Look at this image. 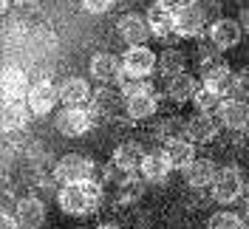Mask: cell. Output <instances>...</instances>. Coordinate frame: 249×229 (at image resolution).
Listing matches in <instances>:
<instances>
[{
	"label": "cell",
	"instance_id": "obj_1",
	"mask_svg": "<svg viewBox=\"0 0 249 229\" xmlns=\"http://www.w3.org/2000/svg\"><path fill=\"white\" fill-rule=\"evenodd\" d=\"M60 210L65 215H91L96 212L99 201H102V187L96 181H82V184H65L57 193Z\"/></svg>",
	"mask_w": 249,
	"mask_h": 229
},
{
	"label": "cell",
	"instance_id": "obj_2",
	"mask_svg": "<svg viewBox=\"0 0 249 229\" xmlns=\"http://www.w3.org/2000/svg\"><path fill=\"white\" fill-rule=\"evenodd\" d=\"M93 176V159L88 156H79V153H65L60 161L54 164V178L57 184H82L91 181Z\"/></svg>",
	"mask_w": 249,
	"mask_h": 229
},
{
	"label": "cell",
	"instance_id": "obj_3",
	"mask_svg": "<svg viewBox=\"0 0 249 229\" xmlns=\"http://www.w3.org/2000/svg\"><path fill=\"white\" fill-rule=\"evenodd\" d=\"M93 110H85V107H62L60 113L54 116V127L60 130L62 136H68V139H79V136H85L88 130L93 127Z\"/></svg>",
	"mask_w": 249,
	"mask_h": 229
},
{
	"label": "cell",
	"instance_id": "obj_4",
	"mask_svg": "<svg viewBox=\"0 0 249 229\" xmlns=\"http://www.w3.org/2000/svg\"><path fill=\"white\" fill-rule=\"evenodd\" d=\"M244 190H247V184H244V176H241L238 167H221L215 173V181H213V195H215V201L232 204V201H238L244 195Z\"/></svg>",
	"mask_w": 249,
	"mask_h": 229
},
{
	"label": "cell",
	"instance_id": "obj_5",
	"mask_svg": "<svg viewBox=\"0 0 249 229\" xmlns=\"http://www.w3.org/2000/svg\"><path fill=\"white\" fill-rule=\"evenodd\" d=\"M218 127H221V119H215L213 113L196 110L184 122V139H190L193 144H207L218 136Z\"/></svg>",
	"mask_w": 249,
	"mask_h": 229
},
{
	"label": "cell",
	"instance_id": "obj_6",
	"mask_svg": "<svg viewBox=\"0 0 249 229\" xmlns=\"http://www.w3.org/2000/svg\"><path fill=\"white\" fill-rule=\"evenodd\" d=\"M201 85L213 88L215 93H235V76L230 71V65L224 60H213V62H204L201 65Z\"/></svg>",
	"mask_w": 249,
	"mask_h": 229
},
{
	"label": "cell",
	"instance_id": "obj_7",
	"mask_svg": "<svg viewBox=\"0 0 249 229\" xmlns=\"http://www.w3.org/2000/svg\"><path fill=\"white\" fill-rule=\"evenodd\" d=\"M26 102H29L34 116H46V113H51V110L57 107V102H60V88L51 85L48 79H40V82H34L29 88Z\"/></svg>",
	"mask_w": 249,
	"mask_h": 229
},
{
	"label": "cell",
	"instance_id": "obj_8",
	"mask_svg": "<svg viewBox=\"0 0 249 229\" xmlns=\"http://www.w3.org/2000/svg\"><path fill=\"white\" fill-rule=\"evenodd\" d=\"M122 65H124V74L139 76V79H147V76L156 71L159 60H156V54L150 51V48H144V46H130V48L122 54Z\"/></svg>",
	"mask_w": 249,
	"mask_h": 229
},
{
	"label": "cell",
	"instance_id": "obj_9",
	"mask_svg": "<svg viewBox=\"0 0 249 229\" xmlns=\"http://www.w3.org/2000/svg\"><path fill=\"white\" fill-rule=\"evenodd\" d=\"M204 26H207V17L198 3H181L176 9V34L178 37H198Z\"/></svg>",
	"mask_w": 249,
	"mask_h": 229
},
{
	"label": "cell",
	"instance_id": "obj_10",
	"mask_svg": "<svg viewBox=\"0 0 249 229\" xmlns=\"http://www.w3.org/2000/svg\"><path fill=\"white\" fill-rule=\"evenodd\" d=\"M91 76L102 85H110V82H119L124 76V65L122 57L110 54V51H102V54H93L91 57Z\"/></svg>",
	"mask_w": 249,
	"mask_h": 229
},
{
	"label": "cell",
	"instance_id": "obj_11",
	"mask_svg": "<svg viewBox=\"0 0 249 229\" xmlns=\"http://www.w3.org/2000/svg\"><path fill=\"white\" fill-rule=\"evenodd\" d=\"M29 79L26 71H20L15 65L3 68V79H0V91H3V102H23L29 96Z\"/></svg>",
	"mask_w": 249,
	"mask_h": 229
},
{
	"label": "cell",
	"instance_id": "obj_12",
	"mask_svg": "<svg viewBox=\"0 0 249 229\" xmlns=\"http://www.w3.org/2000/svg\"><path fill=\"white\" fill-rule=\"evenodd\" d=\"M241 37H244V29H241V23L238 20H230V17H218L215 23L210 26V40H213V46L221 51H227V48H235L241 43Z\"/></svg>",
	"mask_w": 249,
	"mask_h": 229
},
{
	"label": "cell",
	"instance_id": "obj_13",
	"mask_svg": "<svg viewBox=\"0 0 249 229\" xmlns=\"http://www.w3.org/2000/svg\"><path fill=\"white\" fill-rule=\"evenodd\" d=\"M218 119L230 130H247L249 127V102L247 99H224L218 107Z\"/></svg>",
	"mask_w": 249,
	"mask_h": 229
},
{
	"label": "cell",
	"instance_id": "obj_14",
	"mask_svg": "<svg viewBox=\"0 0 249 229\" xmlns=\"http://www.w3.org/2000/svg\"><path fill=\"white\" fill-rule=\"evenodd\" d=\"M147 23H150V34L159 37V40H170L176 34V9H167V6H159L153 3L147 9Z\"/></svg>",
	"mask_w": 249,
	"mask_h": 229
},
{
	"label": "cell",
	"instance_id": "obj_15",
	"mask_svg": "<svg viewBox=\"0 0 249 229\" xmlns=\"http://www.w3.org/2000/svg\"><path fill=\"white\" fill-rule=\"evenodd\" d=\"M119 37H122L127 46H144L147 43V37H150V23H147V17L142 15H124L119 20Z\"/></svg>",
	"mask_w": 249,
	"mask_h": 229
},
{
	"label": "cell",
	"instance_id": "obj_16",
	"mask_svg": "<svg viewBox=\"0 0 249 229\" xmlns=\"http://www.w3.org/2000/svg\"><path fill=\"white\" fill-rule=\"evenodd\" d=\"M15 215L20 229H40L46 224V204L40 198H34V195H26V198H20Z\"/></svg>",
	"mask_w": 249,
	"mask_h": 229
},
{
	"label": "cell",
	"instance_id": "obj_17",
	"mask_svg": "<svg viewBox=\"0 0 249 229\" xmlns=\"http://www.w3.org/2000/svg\"><path fill=\"white\" fill-rule=\"evenodd\" d=\"M144 156L147 153L142 150L139 141H124V144H119L113 150V161L110 164L119 170V173H136L142 167V161H144Z\"/></svg>",
	"mask_w": 249,
	"mask_h": 229
},
{
	"label": "cell",
	"instance_id": "obj_18",
	"mask_svg": "<svg viewBox=\"0 0 249 229\" xmlns=\"http://www.w3.org/2000/svg\"><path fill=\"white\" fill-rule=\"evenodd\" d=\"M170 170H173V164H170V159H167V153L156 150V153H147V156H144L139 173H142V178H144V181L161 184V181H167Z\"/></svg>",
	"mask_w": 249,
	"mask_h": 229
},
{
	"label": "cell",
	"instance_id": "obj_19",
	"mask_svg": "<svg viewBox=\"0 0 249 229\" xmlns=\"http://www.w3.org/2000/svg\"><path fill=\"white\" fill-rule=\"evenodd\" d=\"M215 173H218V167L210 159H196V161L184 170V181L190 184L193 190H204V187H213Z\"/></svg>",
	"mask_w": 249,
	"mask_h": 229
},
{
	"label": "cell",
	"instance_id": "obj_20",
	"mask_svg": "<svg viewBox=\"0 0 249 229\" xmlns=\"http://www.w3.org/2000/svg\"><path fill=\"white\" fill-rule=\"evenodd\" d=\"M93 96V91L88 88V82L82 76H68L60 85V99L68 107H82V102H88Z\"/></svg>",
	"mask_w": 249,
	"mask_h": 229
},
{
	"label": "cell",
	"instance_id": "obj_21",
	"mask_svg": "<svg viewBox=\"0 0 249 229\" xmlns=\"http://www.w3.org/2000/svg\"><path fill=\"white\" fill-rule=\"evenodd\" d=\"M31 116V107L29 102L23 99V102H3V130L6 133H12V130H20V127H26Z\"/></svg>",
	"mask_w": 249,
	"mask_h": 229
},
{
	"label": "cell",
	"instance_id": "obj_22",
	"mask_svg": "<svg viewBox=\"0 0 249 229\" xmlns=\"http://www.w3.org/2000/svg\"><path fill=\"white\" fill-rule=\"evenodd\" d=\"M164 153H167L170 164L178 167V170H187L193 161H196V144H193L190 139H170Z\"/></svg>",
	"mask_w": 249,
	"mask_h": 229
},
{
	"label": "cell",
	"instance_id": "obj_23",
	"mask_svg": "<svg viewBox=\"0 0 249 229\" xmlns=\"http://www.w3.org/2000/svg\"><path fill=\"white\" fill-rule=\"evenodd\" d=\"M196 91H198V82L190 74H178V76H173V79H167V93H170L173 102H178V105L181 102H193Z\"/></svg>",
	"mask_w": 249,
	"mask_h": 229
},
{
	"label": "cell",
	"instance_id": "obj_24",
	"mask_svg": "<svg viewBox=\"0 0 249 229\" xmlns=\"http://www.w3.org/2000/svg\"><path fill=\"white\" fill-rule=\"evenodd\" d=\"M124 107H127V116L130 119H150L156 116V110H159V99H156L153 93H142V96H133V99H124Z\"/></svg>",
	"mask_w": 249,
	"mask_h": 229
},
{
	"label": "cell",
	"instance_id": "obj_25",
	"mask_svg": "<svg viewBox=\"0 0 249 229\" xmlns=\"http://www.w3.org/2000/svg\"><path fill=\"white\" fill-rule=\"evenodd\" d=\"M122 93L119 91H110V88H99V91H93L91 102H93V113H105V116H110V113H116L119 110V105H122Z\"/></svg>",
	"mask_w": 249,
	"mask_h": 229
},
{
	"label": "cell",
	"instance_id": "obj_26",
	"mask_svg": "<svg viewBox=\"0 0 249 229\" xmlns=\"http://www.w3.org/2000/svg\"><path fill=\"white\" fill-rule=\"evenodd\" d=\"M184 65H187V57L178 51V48H164L161 57H159V71L167 76V79L184 74Z\"/></svg>",
	"mask_w": 249,
	"mask_h": 229
},
{
	"label": "cell",
	"instance_id": "obj_27",
	"mask_svg": "<svg viewBox=\"0 0 249 229\" xmlns=\"http://www.w3.org/2000/svg\"><path fill=\"white\" fill-rule=\"evenodd\" d=\"M221 102H224V96H221V93H215L213 88H207V85H198V91H196V96H193V105L198 107L201 113L218 110V107H221Z\"/></svg>",
	"mask_w": 249,
	"mask_h": 229
},
{
	"label": "cell",
	"instance_id": "obj_28",
	"mask_svg": "<svg viewBox=\"0 0 249 229\" xmlns=\"http://www.w3.org/2000/svg\"><path fill=\"white\" fill-rule=\"evenodd\" d=\"M119 93H122L124 99H133V96H142V93H153V88H150V82H147V79H139V76L124 74L122 79H119Z\"/></svg>",
	"mask_w": 249,
	"mask_h": 229
},
{
	"label": "cell",
	"instance_id": "obj_29",
	"mask_svg": "<svg viewBox=\"0 0 249 229\" xmlns=\"http://www.w3.org/2000/svg\"><path fill=\"white\" fill-rule=\"evenodd\" d=\"M207 229H247V224H244V218H241V215L221 210V212H215L213 218H210Z\"/></svg>",
	"mask_w": 249,
	"mask_h": 229
},
{
	"label": "cell",
	"instance_id": "obj_30",
	"mask_svg": "<svg viewBox=\"0 0 249 229\" xmlns=\"http://www.w3.org/2000/svg\"><path fill=\"white\" fill-rule=\"evenodd\" d=\"M82 6H85L88 15H105L116 6V0H82Z\"/></svg>",
	"mask_w": 249,
	"mask_h": 229
},
{
	"label": "cell",
	"instance_id": "obj_31",
	"mask_svg": "<svg viewBox=\"0 0 249 229\" xmlns=\"http://www.w3.org/2000/svg\"><path fill=\"white\" fill-rule=\"evenodd\" d=\"M235 93H241V96L249 102V68H244L241 74L235 76Z\"/></svg>",
	"mask_w": 249,
	"mask_h": 229
},
{
	"label": "cell",
	"instance_id": "obj_32",
	"mask_svg": "<svg viewBox=\"0 0 249 229\" xmlns=\"http://www.w3.org/2000/svg\"><path fill=\"white\" fill-rule=\"evenodd\" d=\"M17 204H20V201H15V193H12V190H3V210H0V212L3 215H15Z\"/></svg>",
	"mask_w": 249,
	"mask_h": 229
},
{
	"label": "cell",
	"instance_id": "obj_33",
	"mask_svg": "<svg viewBox=\"0 0 249 229\" xmlns=\"http://www.w3.org/2000/svg\"><path fill=\"white\" fill-rule=\"evenodd\" d=\"M0 229H20L17 215H3V218H0Z\"/></svg>",
	"mask_w": 249,
	"mask_h": 229
},
{
	"label": "cell",
	"instance_id": "obj_34",
	"mask_svg": "<svg viewBox=\"0 0 249 229\" xmlns=\"http://www.w3.org/2000/svg\"><path fill=\"white\" fill-rule=\"evenodd\" d=\"M238 23H241V29L249 31V6L247 9H241V15H238Z\"/></svg>",
	"mask_w": 249,
	"mask_h": 229
},
{
	"label": "cell",
	"instance_id": "obj_35",
	"mask_svg": "<svg viewBox=\"0 0 249 229\" xmlns=\"http://www.w3.org/2000/svg\"><path fill=\"white\" fill-rule=\"evenodd\" d=\"M156 3H159V6H167V9H178L184 0H156Z\"/></svg>",
	"mask_w": 249,
	"mask_h": 229
},
{
	"label": "cell",
	"instance_id": "obj_36",
	"mask_svg": "<svg viewBox=\"0 0 249 229\" xmlns=\"http://www.w3.org/2000/svg\"><path fill=\"white\" fill-rule=\"evenodd\" d=\"M12 3H15V0H0V9H3V15L9 12V6H12Z\"/></svg>",
	"mask_w": 249,
	"mask_h": 229
},
{
	"label": "cell",
	"instance_id": "obj_37",
	"mask_svg": "<svg viewBox=\"0 0 249 229\" xmlns=\"http://www.w3.org/2000/svg\"><path fill=\"white\" fill-rule=\"evenodd\" d=\"M96 229H119L116 224H102V227H96Z\"/></svg>",
	"mask_w": 249,
	"mask_h": 229
},
{
	"label": "cell",
	"instance_id": "obj_38",
	"mask_svg": "<svg viewBox=\"0 0 249 229\" xmlns=\"http://www.w3.org/2000/svg\"><path fill=\"white\" fill-rule=\"evenodd\" d=\"M17 3H37V0H17Z\"/></svg>",
	"mask_w": 249,
	"mask_h": 229
},
{
	"label": "cell",
	"instance_id": "obj_39",
	"mask_svg": "<svg viewBox=\"0 0 249 229\" xmlns=\"http://www.w3.org/2000/svg\"><path fill=\"white\" fill-rule=\"evenodd\" d=\"M247 195H249V181H247Z\"/></svg>",
	"mask_w": 249,
	"mask_h": 229
}]
</instances>
